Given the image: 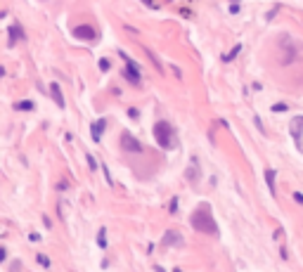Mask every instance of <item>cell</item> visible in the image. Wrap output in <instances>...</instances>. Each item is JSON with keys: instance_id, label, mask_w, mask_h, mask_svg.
<instances>
[{"instance_id": "1", "label": "cell", "mask_w": 303, "mask_h": 272, "mask_svg": "<svg viewBox=\"0 0 303 272\" xmlns=\"http://www.w3.org/2000/svg\"><path fill=\"white\" fill-rule=\"evenodd\" d=\"M190 220H192V227L199 229V232L213 234V237L218 234V225H216V220H213V216H211V208L206 206V204H202V206L197 208Z\"/></svg>"}, {"instance_id": "2", "label": "cell", "mask_w": 303, "mask_h": 272, "mask_svg": "<svg viewBox=\"0 0 303 272\" xmlns=\"http://www.w3.org/2000/svg\"><path fill=\"white\" fill-rule=\"evenodd\" d=\"M154 137H156V142L161 144L163 149H173L175 147L173 128H171V123H166V121H159V123L154 126Z\"/></svg>"}, {"instance_id": "3", "label": "cell", "mask_w": 303, "mask_h": 272, "mask_svg": "<svg viewBox=\"0 0 303 272\" xmlns=\"http://www.w3.org/2000/svg\"><path fill=\"white\" fill-rule=\"evenodd\" d=\"M121 57H123V59L128 62V66L123 69V76L128 78L133 86H140V74H138V64H133V62L128 59V54H126V52H121Z\"/></svg>"}, {"instance_id": "4", "label": "cell", "mask_w": 303, "mask_h": 272, "mask_svg": "<svg viewBox=\"0 0 303 272\" xmlns=\"http://www.w3.org/2000/svg\"><path fill=\"white\" fill-rule=\"evenodd\" d=\"M121 144H123L126 152H142V144L135 140L130 133H123V135H121Z\"/></svg>"}, {"instance_id": "5", "label": "cell", "mask_w": 303, "mask_h": 272, "mask_svg": "<svg viewBox=\"0 0 303 272\" xmlns=\"http://www.w3.org/2000/svg\"><path fill=\"white\" fill-rule=\"evenodd\" d=\"M74 36L78 41H95V38H98V31H95L93 26H76Z\"/></svg>"}, {"instance_id": "6", "label": "cell", "mask_w": 303, "mask_h": 272, "mask_svg": "<svg viewBox=\"0 0 303 272\" xmlns=\"http://www.w3.org/2000/svg\"><path fill=\"white\" fill-rule=\"evenodd\" d=\"M50 92H52V99L57 102V107L64 109V107H66V102H64V97H62V88L57 86V83H52V86H50Z\"/></svg>"}, {"instance_id": "7", "label": "cell", "mask_w": 303, "mask_h": 272, "mask_svg": "<svg viewBox=\"0 0 303 272\" xmlns=\"http://www.w3.org/2000/svg\"><path fill=\"white\" fill-rule=\"evenodd\" d=\"M104 128H107V121H104V119H100L98 123H93V140L100 142V137H102Z\"/></svg>"}, {"instance_id": "8", "label": "cell", "mask_w": 303, "mask_h": 272, "mask_svg": "<svg viewBox=\"0 0 303 272\" xmlns=\"http://www.w3.org/2000/svg\"><path fill=\"white\" fill-rule=\"evenodd\" d=\"M265 182H268V189H270V194L272 196L277 194V189H275V171H272V168H268V171H265Z\"/></svg>"}, {"instance_id": "9", "label": "cell", "mask_w": 303, "mask_h": 272, "mask_svg": "<svg viewBox=\"0 0 303 272\" xmlns=\"http://www.w3.org/2000/svg\"><path fill=\"white\" fill-rule=\"evenodd\" d=\"M180 239H183V237H180L178 232H166V234H163V241H166V244H180Z\"/></svg>"}, {"instance_id": "10", "label": "cell", "mask_w": 303, "mask_h": 272, "mask_svg": "<svg viewBox=\"0 0 303 272\" xmlns=\"http://www.w3.org/2000/svg\"><path fill=\"white\" fill-rule=\"evenodd\" d=\"M107 227H100V234H98V246L100 249H107Z\"/></svg>"}, {"instance_id": "11", "label": "cell", "mask_w": 303, "mask_h": 272, "mask_svg": "<svg viewBox=\"0 0 303 272\" xmlns=\"http://www.w3.org/2000/svg\"><path fill=\"white\" fill-rule=\"evenodd\" d=\"M239 52H242V45H235V47H232V50H230V52H227L223 59H225V62H232V59H235Z\"/></svg>"}, {"instance_id": "12", "label": "cell", "mask_w": 303, "mask_h": 272, "mask_svg": "<svg viewBox=\"0 0 303 272\" xmlns=\"http://www.w3.org/2000/svg\"><path fill=\"white\" fill-rule=\"evenodd\" d=\"M17 36L22 38V29H19V26H12V29H10V45L17 43Z\"/></svg>"}, {"instance_id": "13", "label": "cell", "mask_w": 303, "mask_h": 272, "mask_svg": "<svg viewBox=\"0 0 303 272\" xmlns=\"http://www.w3.org/2000/svg\"><path fill=\"white\" fill-rule=\"evenodd\" d=\"M17 109H22V111H29V109H33V102L24 99V102H19V104H17Z\"/></svg>"}, {"instance_id": "14", "label": "cell", "mask_w": 303, "mask_h": 272, "mask_svg": "<svg viewBox=\"0 0 303 272\" xmlns=\"http://www.w3.org/2000/svg\"><path fill=\"white\" fill-rule=\"evenodd\" d=\"M36 261L41 263V265H43V268H50V258H48V256H43V253H41V256H38V258H36Z\"/></svg>"}, {"instance_id": "15", "label": "cell", "mask_w": 303, "mask_h": 272, "mask_svg": "<svg viewBox=\"0 0 303 272\" xmlns=\"http://www.w3.org/2000/svg\"><path fill=\"white\" fill-rule=\"evenodd\" d=\"M88 166H90V168H93V171H95V168H98V161H95V159H93V156H90V154H88Z\"/></svg>"}, {"instance_id": "16", "label": "cell", "mask_w": 303, "mask_h": 272, "mask_svg": "<svg viewBox=\"0 0 303 272\" xmlns=\"http://www.w3.org/2000/svg\"><path fill=\"white\" fill-rule=\"evenodd\" d=\"M294 201H296V204H303V194H301V192H294Z\"/></svg>"}, {"instance_id": "17", "label": "cell", "mask_w": 303, "mask_h": 272, "mask_svg": "<svg viewBox=\"0 0 303 272\" xmlns=\"http://www.w3.org/2000/svg\"><path fill=\"white\" fill-rule=\"evenodd\" d=\"M100 69H102V71H107V69H109V62H107V59H100Z\"/></svg>"}, {"instance_id": "18", "label": "cell", "mask_w": 303, "mask_h": 272, "mask_svg": "<svg viewBox=\"0 0 303 272\" xmlns=\"http://www.w3.org/2000/svg\"><path fill=\"white\" fill-rule=\"evenodd\" d=\"M175 211H178V199H173V201H171V213H175Z\"/></svg>"}, {"instance_id": "19", "label": "cell", "mask_w": 303, "mask_h": 272, "mask_svg": "<svg viewBox=\"0 0 303 272\" xmlns=\"http://www.w3.org/2000/svg\"><path fill=\"white\" fill-rule=\"evenodd\" d=\"M154 272H166L163 268H159V265H154Z\"/></svg>"}, {"instance_id": "20", "label": "cell", "mask_w": 303, "mask_h": 272, "mask_svg": "<svg viewBox=\"0 0 303 272\" xmlns=\"http://www.w3.org/2000/svg\"><path fill=\"white\" fill-rule=\"evenodd\" d=\"M173 272H183V270H173Z\"/></svg>"}]
</instances>
